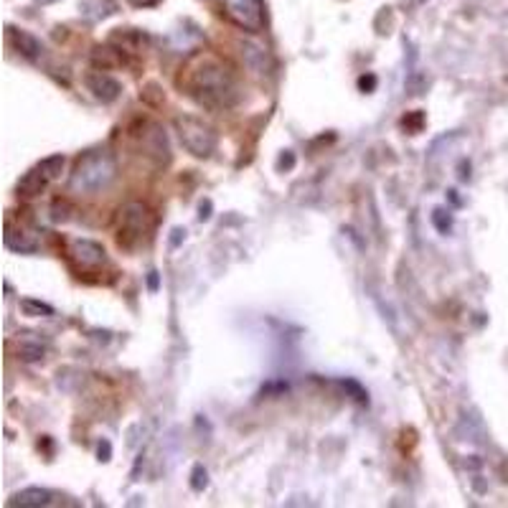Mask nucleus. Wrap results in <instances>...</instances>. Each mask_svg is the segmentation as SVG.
<instances>
[{
    "label": "nucleus",
    "mask_w": 508,
    "mask_h": 508,
    "mask_svg": "<svg viewBox=\"0 0 508 508\" xmlns=\"http://www.w3.org/2000/svg\"><path fill=\"white\" fill-rule=\"evenodd\" d=\"M181 87L199 105L208 109H227L239 102V79L236 72L219 56L201 54L191 59L181 74Z\"/></svg>",
    "instance_id": "1"
},
{
    "label": "nucleus",
    "mask_w": 508,
    "mask_h": 508,
    "mask_svg": "<svg viewBox=\"0 0 508 508\" xmlns=\"http://www.w3.org/2000/svg\"><path fill=\"white\" fill-rule=\"evenodd\" d=\"M117 178V161L109 150H89L76 161L69 175V191L72 194H100Z\"/></svg>",
    "instance_id": "2"
},
{
    "label": "nucleus",
    "mask_w": 508,
    "mask_h": 508,
    "mask_svg": "<svg viewBox=\"0 0 508 508\" xmlns=\"http://www.w3.org/2000/svg\"><path fill=\"white\" fill-rule=\"evenodd\" d=\"M173 125H175V133H178L181 145L186 147L191 155H196V158H208V155L216 150L214 127L206 125L203 120L191 117V114H178Z\"/></svg>",
    "instance_id": "3"
},
{
    "label": "nucleus",
    "mask_w": 508,
    "mask_h": 508,
    "mask_svg": "<svg viewBox=\"0 0 508 508\" xmlns=\"http://www.w3.org/2000/svg\"><path fill=\"white\" fill-rule=\"evenodd\" d=\"M150 229V211L147 206L138 203V201H130L120 208L117 214V244L125 249L138 247L142 241V236L147 234Z\"/></svg>",
    "instance_id": "4"
},
{
    "label": "nucleus",
    "mask_w": 508,
    "mask_h": 508,
    "mask_svg": "<svg viewBox=\"0 0 508 508\" xmlns=\"http://www.w3.org/2000/svg\"><path fill=\"white\" fill-rule=\"evenodd\" d=\"M64 163H67V158L61 153L48 155V158H44L41 163H36V166L18 181V194L26 196V199H34V196L44 194L48 183H54L61 175Z\"/></svg>",
    "instance_id": "5"
},
{
    "label": "nucleus",
    "mask_w": 508,
    "mask_h": 508,
    "mask_svg": "<svg viewBox=\"0 0 508 508\" xmlns=\"http://www.w3.org/2000/svg\"><path fill=\"white\" fill-rule=\"evenodd\" d=\"M224 8H227V15L234 20L236 26L249 31V34H257L265 26V6L262 0H224Z\"/></svg>",
    "instance_id": "6"
},
{
    "label": "nucleus",
    "mask_w": 508,
    "mask_h": 508,
    "mask_svg": "<svg viewBox=\"0 0 508 508\" xmlns=\"http://www.w3.org/2000/svg\"><path fill=\"white\" fill-rule=\"evenodd\" d=\"M135 138H138V145H140L145 158H155L158 166L168 163V140L161 127L153 125V122H145L140 133H135Z\"/></svg>",
    "instance_id": "7"
},
{
    "label": "nucleus",
    "mask_w": 508,
    "mask_h": 508,
    "mask_svg": "<svg viewBox=\"0 0 508 508\" xmlns=\"http://www.w3.org/2000/svg\"><path fill=\"white\" fill-rule=\"evenodd\" d=\"M69 254H72V260L79 265V269H97L107 262L105 247L92 239H74L72 244H69Z\"/></svg>",
    "instance_id": "8"
},
{
    "label": "nucleus",
    "mask_w": 508,
    "mask_h": 508,
    "mask_svg": "<svg viewBox=\"0 0 508 508\" xmlns=\"http://www.w3.org/2000/svg\"><path fill=\"white\" fill-rule=\"evenodd\" d=\"M87 84H89V89L94 92V97L102 100V102H114L117 97H120V81L112 79V76L105 74V72L89 74Z\"/></svg>",
    "instance_id": "9"
},
{
    "label": "nucleus",
    "mask_w": 508,
    "mask_h": 508,
    "mask_svg": "<svg viewBox=\"0 0 508 508\" xmlns=\"http://www.w3.org/2000/svg\"><path fill=\"white\" fill-rule=\"evenodd\" d=\"M54 503V493L46 488H23L8 501V506H23V508H39V506H51Z\"/></svg>",
    "instance_id": "10"
},
{
    "label": "nucleus",
    "mask_w": 508,
    "mask_h": 508,
    "mask_svg": "<svg viewBox=\"0 0 508 508\" xmlns=\"http://www.w3.org/2000/svg\"><path fill=\"white\" fill-rule=\"evenodd\" d=\"M11 41H13V46L18 48L20 54L28 56V59H39L44 46H41V41L36 36H31L28 31H18V28H11Z\"/></svg>",
    "instance_id": "11"
},
{
    "label": "nucleus",
    "mask_w": 508,
    "mask_h": 508,
    "mask_svg": "<svg viewBox=\"0 0 508 508\" xmlns=\"http://www.w3.org/2000/svg\"><path fill=\"white\" fill-rule=\"evenodd\" d=\"M114 11H117V3H114V0H81V13L87 15L89 20L107 18Z\"/></svg>",
    "instance_id": "12"
},
{
    "label": "nucleus",
    "mask_w": 508,
    "mask_h": 508,
    "mask_svg": "<svg viewBox=\"0 0 508 508\" xmlns=\"http://www.w3.org/2000/svg\"><path fill=\"white\" fill-rule=\"evenodd\" d=\"M20 308L26 310V315H34V318H39V315H54V308H51V305H44V302H39V300H23L20 302Z\"/></svg>",
    "instance_id": "13"
}]
</instances>
